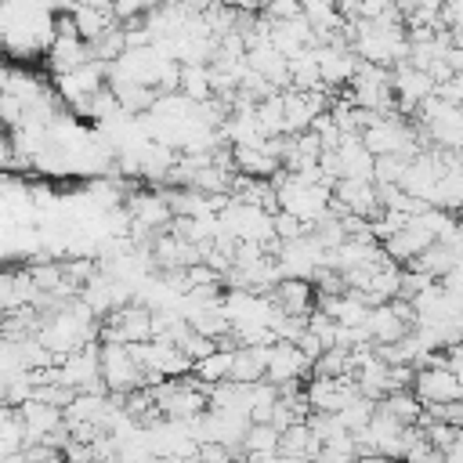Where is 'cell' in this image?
<instances>
[{"label":"cell","mask_w":463,"mask_h":463,"mask_svg":"<svg viewBox=\"0 0 463 463\" xmlns=\"http://www.w3.org/2000/svg\"><path fill=\"white\" fill-rule=\"evenodd\" d=\"M101 380L109 383V394H130L145 387V373L137 369L127 344H101Z\"/></svg>","instance_id":"1"},{"label":"cell","mask_w":463,"mask_h":463,"mask_svg":"<svg viewBox=\"0 0 463 463\" xmlns=\"http://www.w3.org/2000/svg\"><path fill=\"white\" fill-rule=\"evenodd\" d=\"M412 394L420 398L423 409H438V405L463 402V383L449 369H416Z\"/></svg>","instance_id":"2"},{"label":"cell","mask_w":463,"mask_h":463,"mask_svg":"<svg viewBox=\"0 0 463 463\" xmlns=\"http://www.w3.org/2000/svg\"><path fill=\"white\" fill-rule=\"evenodd\" d=\"M391 83H394V109L398 112H412L416 116V109L434 94V80L423 69H412L409 61L391 69Z\"/></svg>","instance_id":"3"},{"label":"cell","mask_w":463,"mask_h":463,"mask_svg":"<svg viewBox=\"0 0 463 463\" xmlns=\"http://www.w3.org/2000/svg\"><path fill=\"white\" fill-rule=\"evenodd\" d=\"M311 365H315V362H311L297 344L275 340V344H271V358H268L264 380L275 383V387H282V383H300V380L311 373Z\"/></svg>","instance_id":"4"},{"label":"cell","mask_w":463,"mask_h":463,"mask_svg":"<svg viewBox=\"0 0 463 463\" xmlns=\"http://www.w3.org/2000/svg\"><path fill=\"white\" fill-rule=\"evenodd\" d=\"M315 61H318L322 87L351 83L354 72H358V58H354L351 47H315Z\"/></svg>","instance_id":"5"},{"label":"cell","mask_w":463,"mask_h":463,"mask_svg":"<svg viewBox=\"0 0 463 463\" xmlns=\"http://www.w3.org/2000/svg\"><path fill=\"white\" fill-rule=\"evenodd\" d=\"M289 318H311L315 315V289L307 279H282L271 297Z\"/></svg>","instance_id":"6"},{"label":"cell","mask_w":463,"mask_h":463,"mask_svg":"<svg viewBox=\"0 0 463 463\" xmlns=\"http://www.w3.org/2000/svg\"><path fill=\"white\" fill-rule=\"evenodd\" d=\"M72 22H76V33L83 43H94L101 33H109L116 25V7L109 4H87V7H76L72 11Z\"/></svg>","instance_id":"7"},{"label":"cell","mask_w":463,"mask_h":463,"mask_svg":"<svg viewBox=\"0 0 463 463\" xmlns=\"http://www.w3.org/2000/svg\"><path fill=\"white\" fill-rule=\"evenodd\" d=\"M268 358L271 347H235V362H232V383H260L268 373Z\"/></svg>","instance_id":"8"},{"label":"cell","mask_w":463,"mask_h":463,"mask_svg":"<svg viewBox=\"0 0 463 463\" xmlns=\"http://www.w3.org/2000/svg\"><path fill=\"white\" fill-rule=\"evenodd\" d=\"M456 260H459V253H452L449 246L434 242V246H427V250L409 264V271H420V275H427L430 282H445L449 271L456 268Z\"/></svg>","instance_id":"9"},{"label":"cell","mask_w":463,"mask_h":463,"mask_svg":"<svg viewBox=\"0 0 463 463\" xmlns=\"http://www.w3.org/2000/svg\"><path fill=\"white\" fill-rule=\"evenodd\" d=\"M130 213H134V224H141V228H148V232H156V235H163L159 228L174 217L166 195H137V199L130 203Z\"/></svg>","instance_id":"10"},{"label":"cell","mask_w":463,"mask_h":463,"mask_svg":"<svg viewBox=\"0 0 463 463\" xmlns=\"http://www.w3.org/2000/svg\"><path fill=\"white\" fill-rule=\"evenodd\" d=\"M51 61H54L58 76H69V72L90 65L94 58H90V47H87L83 40H65V36H58L54 47H51Z\"/></svg>","instance_id":"11"},{"label":"cell","mask_w":463,"mask_h":463,"mask_svg":"<svg viewBox=\"0 0 463 463\" xmlns=\"http://www.w3.org/2000/svg\"><path fill=\"white\" fill-rule=\"evenodd\" d=\"M232 362H235V347H217L210 358H203V362H195V380L203 383V387H213V383H224V380H232Z\"/></svg>","instance_id":"12"},{"label":"cell","mask_w":463,"mask_h":463,"mask_svg":"<svg viewBox=\"0 0 463 463\" xmlns=\"http://www.w3.org/2000/svg\"><path fill=\"white\" fill-rule=\"evenodd\" d=\"M380 409H383L391 420H398L402 427H416V423L423 420V405H420V398L412 394V387H409V391H394V394H387V398L380 402Z\"/></svg>","instance_id":"13"},{"label":"cell","mask_w":463,"mask_h":463,"mask_svg":"<svg viewBox=\"0 0 463 463\" xmlns=\"http://www.w3.org/2000/svg\"><path fill=\"white\" fill-rule=\"evenodd\" d=\"M279 438L282 430H275L271 423H253L242 438V456L246 459H264V456H279Z\"/></svg>","instance_id":"14"},{"label":"cell","mask_w":463,"mask_h":463,"mask_svg":"<svg viewBox=\"0 0 463 463\" xmlns=\"http://www.w3.org/2000/svg\"><path fill=\"white\" fill-rule=\"evenodd\" d=\"M112 94L119 98V105H123L127 116L145 112V109H156V101H159V90L156 87H145V83H116Z\"/></svg>","instance_id":"15"},{"label":"cell","mask_w":463,"mask_h":463,"mask_svg":"<svg viewBox=\"0 0 463 463\" xmlns=\"http://www.w3.org/2000/svg\"><path fill=\"white\" fill-rule=\"evenodd\" d=\"M181 94L195 105L210 101L213 98V87H210V65H181Z\"/></svg>","instance_id":"16"},{"label":"cell","mask_w":463,"mask_h":463,"mask_svg":"<svg viewBox=\"0 0 463 463\" xmlns=\"http://www.w3.org/2000/svg\"><path fill=\"white\" fill-rule=\"evenodd\" d=\"M311 463H358V449H354V438L351 434H340L333 441H322L318 456Z\"/></svg>","instance_id":"17"},{"label":"cell","mask_w":463,"mask_h":463,"mask_svg":"<svg viewBox=\"0 0 463 463\" xmlns=\"http://www.w3.org/2000/svg\"><path fill=\"white\" fill-rule=\"evenodd\" d=\"M307 235V224L304 221H297L293 213H275V239L286 246V242H297V239H304Z\"/></svg>","instance_id":"18"},{"label":"cell","mask_w":463,"mask_h":463,"mask_svg":"<svg viewBox=\"0 0 463 463\" xmlns=\"http://www.w3.org/2000/svg\"><path fill=\"white\" fill-rule=\"evenodd\" d=\"M445 362H449V373L463 383V344H459V347H449V351H445Z\"/></svg>","instance_id":"19"},{"label":"cell","mask_w":463,"mask_h":463,"mask_svg":"<svg viewBox=\"0 0 463 463\" xmlns=\"http://www.w3.org/2000/svg\"><path fill=\"white\" fill-rule=\"evenodd\" d=\"M358 463H394V459H383V456H369V459H358Z\"/></svg>","instance_id":"20"},{"label":"cell","mask_w":463,"mask_h":463,"mask_svg":"<svg viewBox=\"0 0 463 463\" xmlns=\"http://www.w3.org/2000/svg\"><path fill=\"white\" fill-rule=\"evenodd\" d=\"M459 224H463V217H459Z\"/></svg>","instance_id":"21"}]
</instances>
